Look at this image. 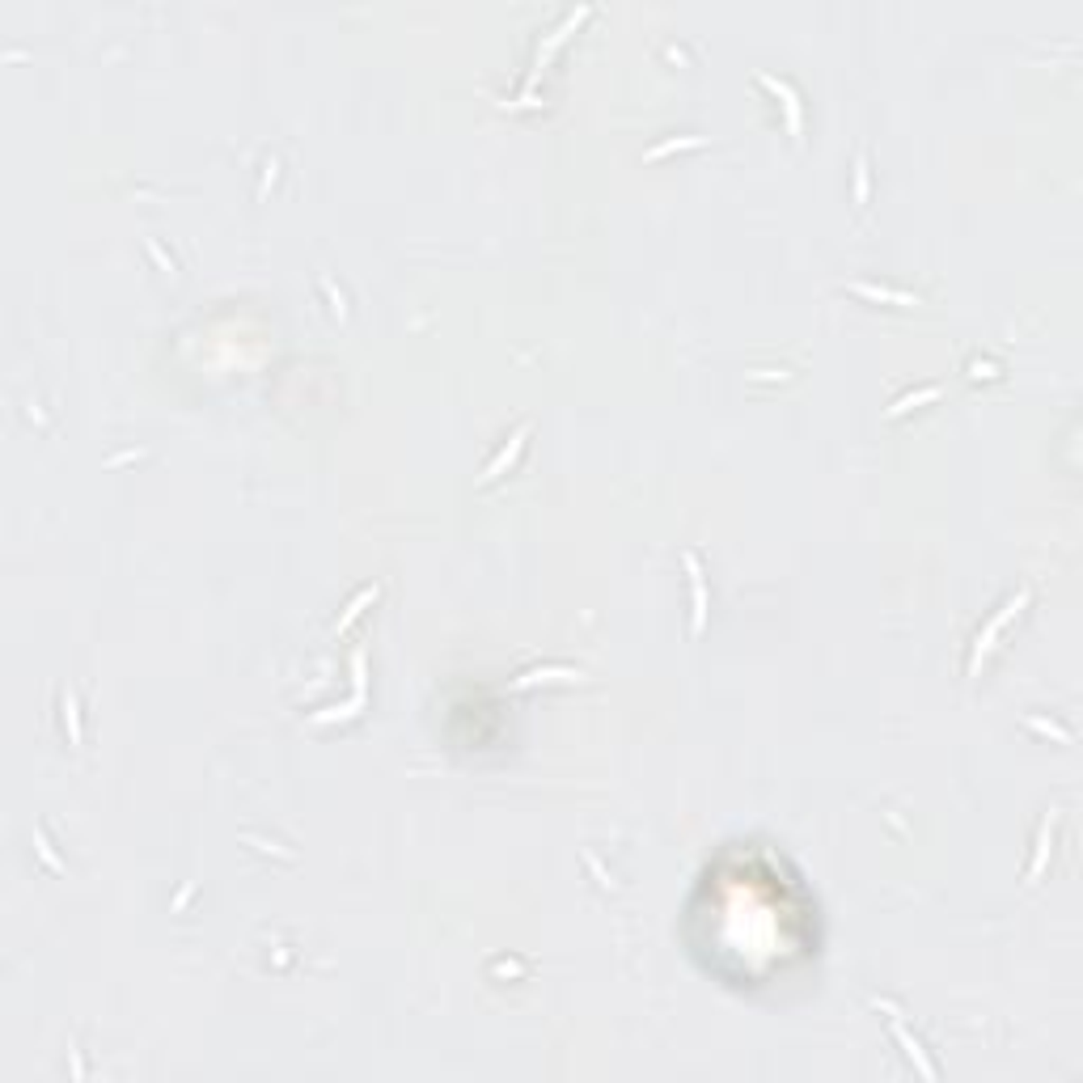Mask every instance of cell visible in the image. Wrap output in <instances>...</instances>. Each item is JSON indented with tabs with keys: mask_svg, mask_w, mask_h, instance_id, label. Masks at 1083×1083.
Returning <instances> with one entry per match:
<instances>
[{
	"mask_svg": "<svg viewBox=\"0 0 1083 1083\" xmlns=\"http://www.w3.org/2000/svg\"><path fill=\"white\" fill-rule=\"evenodd\" d=\"M1029 601H1032V588H1020V597H1012V601L1003 605V609H999L995 618H991V622H986V626H982V631H977L974 652H969V677H974L977 669H982V657H986V652L995 648L999 631H1003V626H1007V622H1012V618H1020V609H1024V605H1029Z\"/></svg>",
	"mask_w": 1083,
	"mask_h": 1083,
	"instance_id": "6da1fadb",
	"label": "cell"
},
{
	"mask_svg": "<svg viewBox=\"0 0 1083 1083\" xmlns=\"http://www.w3.org/2000/svg\"><path fill=\"white\" fill-rule=\"evenodd\" d=\"M872 1007H876V1012H885V1020H888V1032H893V1041H897V1046L906 1049V1058H910V1063H914V1066H919V1075H923V1079H936L940 1071H936V1063H931V1058H927V1054H923V1041H919V1037H910V1029H906V1024H902V1012H897L893 1003H885V999H872Z\"/></svg>",
	"mask_w": 1083,
	"mask_h": 1083,
	"instance_id": "7a4b0ae2",
	"label": "cell"
},
{
	"mask_svg": "<svg viewBox=\"0 0 1083 1083\" xmlns=\"http://www.w3.org/2000/svg\"><path fill=\"white\" fill-rule=\"evenodd\" d=\"M585 18H588V4H580L576 13H568V18L559 21V26H554V30H551V35H546V43L538 47V60H533V72H530V81H525V85H533V81H538V72H542V64H551L554 47H563V43H568V35H571V30H576V26H580V21H585Z\"/></svg>",
	"mask_w": 1083,
	"mask_h": 1083,
	"instance_id": "3957f363",
	"label": "cell"
},
{
	"mask_svg": "<svg viewBox=\"0 0 1083 1083\" xmlns=\"http://www.w3.org/2000/svg\"><path fill=\"white\" fill-rule=\"evenodd\" d=\"M681 563H686V576H690V593H694V622H690V635L698 640V635H703V626H707V585H703V568H698V559H694L690 551L681 554Z\"/></svg>",
	"mask_w": 1083,
	"mask_h": 1083,
	"instance_id": "277c9868",
	"label": "cell"
},
{
	"mask_svg": "<svg viewBox=\"0 0 1083 1083\" xmlns=\"http://www.w3.org/2000/svg\"><path fill=\"white\" fill-rule=\"evenodd\" d=\"M758 85H766L775 98L783 102V110H787V131H792V140H800V127H804V119H800V98L796 89L787 85V81H775L770 72H758Z\"/></svg>",
	"mask_w": 1083,
	"mask_h": 1083,
	"instance_id": "5b68a950",
	"label": "cell"
},
{
	"mask_svg": "<svg viewBox=\"0 0 1083 1083\" xmlns=\"http://www.w3.org/2000/svg\"><path fill=\"white\" fill-rule=\"evenodd\" d=\"M1054 825H1058V808H1049L1046 821H1041V830H1037V851H1032V864H1029V872H1024V885H1037V880H1041V872H1046V864H1049V834H1054Z\"/></svg>",
	"mask_w": 1083,
	"mask_h": 1083,
	"instance_id": "8992f818",
	"label": "cell"
},
{
	"mask_svg": "<svg viewBox=\"0 0 1083 1083\" xmlns=\"http://www.w3.org/2000/svg\"><path fill=\"white\" fill-rule=\"evenodd\" d=\"M525 436H530V424H521V427H516V436H513V441H508V444H504V449H499V453H496V462H491V466H487V470H482V479H479L482 487H487V482H496L499 474H504V470H508V466H513L516 458H521V449H525Z\"/></svg>",
	"mask_w": 1083,
	"mask_h": 1083,
	"instance_id": "52a82bcc",
	"label": "cell"
},
{
	"mask_svg": "<svg viewBox=\"0 0 1083 1083\" xmlns=\"http://www.w3.org/2000/svg\"><path fill=\"white\" fill-rule=\"evenodd\" d=\"M580 677V669H568V665H546V669H530L525 677H516L513 686L516 690H525V686H533V681H576Z\"/></svg>",
	"mask_w": 1083,
	"mask_h": 1083,
	"instance_id": "ba28073f",
	"label": "cell"
},
{
	"mask_svg": "<svg viewBox=\"0 0 1083 1083\" xmlns=\"http://www.w3.org/2000/svg\"><path fill=\"white\" fill-rule=\"evenodd\" d=\"M369 601H377V585H373V588H360V597H355V601L347 605V614H343V618L335 622V631H330V635H343V631L352 626V618H360V609H364Z\"/></svg>",
	"mask_w": 1083,
	"mask_h": 1083,
	"instance_id": "9c48e42d",
	"label": "cell"
},
{
	"mask_svg": "<svg viewBox=\"0 0 1083 1083\" xmlns=\"http://www.w3.org/2000/svg\"><path fill=\"white\" fill-rule=\"evenodd\" d=\"M851 292H859V297H876V301H897V305H919V297H910V292H893V288H872V284H851Z\"/></svg>",
	"mask_w": 1083,
	"mask_h": 1083,
	"instance_id": "30bf717a",
	"label": "cell"
},
{
	"mask_svg": "<svg viewBox=\"0 0 1083 1083\" xmlns=\"http://www.w3.org/2000/svg\"><path fill=\"white\" fill-rule=\"evenodd\" d=\"M940 394H944L940 386H927V390H919V394H906V398H897V402L888 407V415L897 419V415H906L910 407H919V402H931V398H940Z\"/></svg>",
	"mask_w": 1083,
	"mask_h": 1083,
	"instance_id": "8fae6325",
	"label": "cell"
},
{
	"mask_svg": "<svg viewBox=\"0 0 1083 1083\" xmlns=\"http://www.w3.org/2000/svg\"><path fill=\"white\" fill-rule=\"evenodd\" d=\"M60 703H64V720H68V737H72V745H76V741H81V720H76V703H72V694H64Z\"/></svg>",
	"mask_w": 1083,
	"mask_h": 1083,
	"instance_id": "7c38bea8",
	"label": "cell"
},
{
	"mask_svg": "<svg viewBox=\"0 0 1083 1083\" xmlns=\"http://www.w3.org/2000/svg\"><path fill=\"white\" fill-rule=\"evenodd\" d=\"M855 203H868V161L864 157L855 165Z\"/></svg>",
	"mask_w": 1083,
	"mask_h": 1083,
	"instance_id": "4fadbf2b",
	"label": "cell"
},
{
	"mask_svg": "<svg viewBox=\"0 0 1083 1083\" xmlns=\"http://www.w3.org/2000/svg\"><path fill=\"white\" fill-rule=\"evenodd\" d=\"M694 144H703L698 136H690V140H669V144H657V148H648V157L657 161V157H665V153H673V148H694Z\"/></svg>",
	"mask_w": 1083,
	"mask_h": 1083,
	"instance_id": "5bb4252c",
	"label": "cell"
}]
</instances>
